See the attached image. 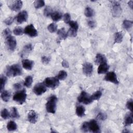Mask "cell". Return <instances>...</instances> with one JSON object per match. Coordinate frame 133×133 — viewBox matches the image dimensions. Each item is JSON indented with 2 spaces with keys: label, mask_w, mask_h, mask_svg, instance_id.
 <instances>
[{
  "label": "cell",
  "mask_w": 133,
  "mask_h": 133,
  "mask_svg": "<svg viewBox=\"0 0 133 133\" xmlns=\"http://www.w3.org/2000/svg\"><path fill=\"white\" fill-rule=\"evenodd\" d=\"M69 24L70 26V29H71L77 31V30L78 29V25L77 22L74 21H71L69 23Z\"/></svg>",
  "instance_id": "f35d334b"
},
{
  "label": "cell",
  "mask_w": 133,
  "mask_h": 133,
  "mask_svg": "<svg viewBox=\"0 0 133 133\" xmlns=\"http://www.w3.org/2000/svg\"><path fill=\"white\" fill-rule=\"evenodd\" d=\"M128 5L131 9H132V8H133V1H129L128 2Z\"/></svg>",
  "instance_id": "816d5d0a"
},
{
  "label": "cell",
  "mask_w": 133,
  "mask_h": 133,
  "mask_svg": "<svg viewBox=\"0 0 133 133\" xmlns=\"http://www.w3.org/2000/svg\"><path fill=\"white\" fill-rule=\"evenodd\" d=\"M103 79L107 82H110L111 83H114L115 84H118V81L117 80V76L115 72H108Z\"/></svg>",
  "instance_id": "30bf717a"
},
{
  "label": "cell",
  "mask_w": 133,
  "mask_h": 133,
  "mask_svg": "<svg viewBox=\"0 0 133 133\" xmlns=\"http://www.w3.org/2000/svg\"><path fill=\"white\" fill-rule=\"evenodd\" d=\"M84 14L87 17L90 18L95 15V11L91 7H87L85 9Z\"/></svg>",
  "instance_id": "4316f807"
},
{
  "label": "cell",
  "mask_w": 133,
  "mask_h": 133,
  "mask_svg": "<svg viewBox=\"0 0 133 133\" xmlns=\"http://www.w3.org/2000/svg\"><path fill=\"white\" fill-rule=\"evenodd\" d=\"M2 34H3V36L4 37H5V38H6L8 36L11 35V31L9 29L6 28L3 30V31L2 32Z\"/></svg>",
  "instance_id": "ee69618b"
},
{
  "label": "cell",
  "mask_w": 133,
  "mask_h": 133,
  "mask_svg": "<svg viewBox=\"0 0 133 133\" xmlns=\"http://www.w3.org/2000/svg\"><path fill=\"white\" fill-rule=\"evenodd\" d=\"M109 69V65L107 63H103L99 65L97 69V72L99 74H104L108 72Z\"/></svg>",
  "instance_id": "d6986e66"
},
{
  "label": "cell",
  "mask_w": 133,
  "mask_h": 133,
  "mask_svg": "<svg viewBox=\"0 0 133 133\" xmlns=\"http://www.w3.org/2000/svg\"><path fill=\"white\" fill-rule=\"evenodd\" d=\"M6 74L9 77H16L22 75V70L19 64H14L7 67Z\"/></svg>",
  "instance_id": "6da1fadb"
},
{
  "label": "cell",
  "mask_w": 133,
  "mask_h": 133,
  "mask_svg": "<svg viewBox=\"0 0 133 133\" xmlns=\"http://www.w3.org/2000/svg\"><path fill=\"white\" fill-rule=\"evenodd\" d=\"M77 100L79 102L85 104H89L93 101L91 95H89L85 91H82L81 92L77 98Z\"/></svg>",
  "instance_id": "5b68a950"
},
{
  "label": "cell",
  "mask_w": 133,
  "mask_h": 133,
  "mask_svg": "<svg viewBox=\"0 0 133 133\" xmlns=\"http://www.w3.org/2000/svg\"><path fill=\"white\" fill-rule=\"evenodd\" d=\"M62 16L61 14L59 11H54L52 12V14L51 15V19H52L53 21L55 22L59 21V20H60L62 18Z\"/></svg>",
  "instance_id": "484cf974"
},
{
  "label": "cell",
  "mask_w": 133,
  "mask_h": 133,
  "mask_svg": "<svg viewBox=\"0 0 133 133\" xmlns=\"http://www.w3.org/2000/svg\"><path fill=\"white\" fill-rule=\"evenodd\" d=\"M57 34L59 36V38L61 40H64L66 39L68 36V32H65L64 28H61L58 30Z\"/></svg>",
  "instance_id": "44dd1931"
},
{
  "label": "cell",
  "mask_w": 133,
  "mask_h": 133,
  "mask_svg": "<svg viewBox=\"0 0 133 133\" xmlns=\"http://www.w3.org/2000/svg\"><path fill=\"white\" fill-rule=\"evenodd\" d=\"M83 72L86 76H90L93 71V65L89 62H85L83 64Z\"/></svg>",
  "instance_id": "4fadbf2b"
},
{
  "label": "cell",
  "mask_w": 133,
  "mask_h": 133,
  "mask_svg": "<svg viewBox=\"0 0 133 133\" xmlns=\"http://www.w3.org/2000/svg\"><path fill=\"white\" fill-rule=\"evenodd\" d=\"M33 4L36 9H38L45 5V2L43 0H37L34 2Z\"/></svg>",
  "instance_id": "836d02e7"
},
{
  "label": "cell",
  "mask_w": 133,
  "mask_h": 133,
  "mask_svg": "<svg viewBox=\"0 0 133 133\" xmlns=\"http://www.w3.org/2000/svg\"><path fill=\"white\" fill-rule=\"evenodd\" d=\"M132 104H133V101L132 99L129 100L126 103L127 108L129 109L131 112H132Z\"/></svg>",
  "instance_id": "f6af8a7d"
},
{
  "label": "cell",
  "mask_w": 133,
  "mask_h": 133,
  "mask_svg": "<svg viewBox=\"0 0 133 133\" xmlns=\"http://www.w3.org/2000/svg\"><path fill=\"white\" fill-rule=\"evenodd\" d=\"M47 29L50 33H54L57 30V25L55 23H51L48 25Z\"/></svg>",
  "instance_id": "e575fe53"
},
{
  "label": "cell",
  "mask_w": 133,
  "mask_h": 133,
  "mask_svg": "<svg viewBox=\"0 0 133 133\" xmlns=\"http://www.w3.org/2000/svg\"><path fill=\"white\" fill-rule=\"evenodd\" d=\"M88 25L91 29H94L96 26V23L94 20H89L88 21Z\"/></svg>",
  "instance_id": "c3c4849f"
},
{
  "label": "cell",
  "mask_w": 133,
  "mask_h": 133,
  "mask_svg": "<svg viewBox=\"0 0 133 133\" xmlns=\"http://www.w3.org/2000/svg\"><path fill=\"white\" fill-rule=\"evenodd\" d=\"M21 87H22V85H21V83H16L15 84H14V88L16 90H19L21 89Z\"/></svg>",
  "instance_id": "681fc988"
},
{
  "label": "cell",
  "mask_w": 133,
  "mask_h": 133,
  "mask_svg": "<svg viewBox=\"0 0 133 133\" xmlns=\"http://www.w3.org/2000/svg\"><path fill=\"white\" fill-rule=\"evenodd\" d=\"M13 33L17 36L22 35L24 33V30L20 26H16L13 30Z\"/></svg>",
  "instance_id": "1f68e13d"
},
{
  "label": "cell",
  "mask_w": 133,
  "mask_h": 133,
  "mask_svg": "<svg viewBox=\"0 0 133 133\" xmlns=\"http://www.w3.org/2000/svg\"><path fill=\"white\" fill-rule=\"evenodd\" d=\"M1 117L4 119H8L10 115L9 114V112L6 109H4L2 110V111H1Z\"/></svg>",
  "instance_id": "74e56055"
},
{
  "label": "cell",
  "mask_w": 133,
  "mask_h": 133,
  "mask_svg": "<svg viewBox=\"0 0 133 133\" xmlns=\"http://www.w3.org/2000/svg\"><path fill=\"white\" fill-rule=\"evenodd\" d=\"M85 109L83 105H78L76 109V114L79 117H83L85 115Z\"/></svg>",
  "instance_id": "7402d4cb"
},
{
  "label": "cell",
  "mask_w": 133,
  "mask_h": 133,
  "mask_svg": "<svg viewBox=\"0 0 133 133\" xmlns=\"http://www.w3.org/2000/svg\"><path fill=\"white\" fill-rule=\"evenodd\" d=\"M62 66L63 67V68H68L69 67V63L68 62V61H66V60H63L62 61Z\"/></svg>",
  "instance_id": "f907efd6"
},
{
  "label": "cell",
  "mask_w": 133,
  "mask_h": 133,
  "mask_svg": "<svg viewBox=\"0 0 133 133\" xmlns=\"http://www.w3.org/2000/svg\"><path fill=\"white\" fill-rule=\"evenodd\" d=\"M24 33H25V34L32 37H36L38 35V33L36 29L32 24L28 25L24 28Z\"/></svg>",
  "instance_id": "9c48e42d"
},
{
  "label": "cell",
  "mask_w": 133,
  "mask_h": 133,
  "mask_svg": "<svg viewBox=\"0 0 133 133\" xmlns=\"http://www.w3.org/2000/svg\"><path fill=\"white\" fill-rule=\"evenodd\" d=\"M133 123V116L132 113L131 112H128L125 117H124V124L125 126H128L131 125Z\"/></svg>",
  "instance_id": "e0dca14e"
},
{
  "label": "cell",
  "mask_w": 133,
  "mask_h": 133,
  "mask_svg": "<svg viewBox=\"0 0 133 133\" xmlns=\"http://www.w3.org/2000/svg\"><path fill=\"white\" fill-rule=\"evenodd\" d=\"M123 25L126 30H129L132 26V21L128 20H125L123 22Z\"/></svg>",
  "instance_id": "f546056e"
},
{
  "label": "cell",
  "mask_w": 133,
  "mask_h": 133,
  "mask_svg": "<svg viewBox=\"0 0 133 133\" xmlns=\"http://www.w3.org/2000/svg\"><path fill=\"white\" fill-rule=\"evenodd\" d=\"M7 129L10 131H15L17 129V125L14 121H10L7 124Z\"/></svg>",
  "instance_id": "cb8c5ba5"
},
{
  "label": "cell",
  "mask_w": 133,
  "mask_h": 133,
  "mask_svg": "<svg viewBox=\"0 0 133 133\" xmlns=\"http://www.w3.org/2000/svg\"><path fill=\"white\" fill-rule=\"evenodd\" d=\"M68 35L72 36V37H75L77 35V31H75L74 30L69 29V30L68 32Z\"/></svg>",
  "instance_id": "7dc6e473"
},
{
  "label": "cell",
  "mask_w": 133,
  "mask_h": 133,
  "mask_svg": "<svg viewBox=\"0 0 133 133\" xmlns=\"http://www.w3.org/2000/svg\"><path fill=\"white\" fill-rule=\"evenodd\" d=\"M112 4V14L114 17H119L122 12V8L119 3L116 1H111Z\"/></svg>",
  "instance_id": "52a82bcc"
},
{
  "label": "cell",
  "mask_w": 133,
  "mask_h": 133,
  "mask_svg": "<svg viewBox=\"0 0 133 133\" xmlns=\"http://www.w3.org/2000/svg\"><path fill=\"white\" fill-rule=\"evenodd\" d=\"M81 129L84 132L88 131H89V123L87 122H84L82 125Z\"/></svg>",
  "instance_id": "b9f144b4"
},
{
  "label": "cell",
  "mask_w": 133,
  "mask_h": 133,
  "mask_svg": "<svg viewBox=\"0 0 133 133\" xmlns=\"http://www.w3.org/2000/svg\"><path fill=\"white\" fill-rule=\"evenodd\" d=\"M107 58L104 55L101 54H97L95 60V62L96 64H100L103 63H107Z\"/></svg>",
  "instance_id": "ac0fdd59"
},
{
  "label": "cell",
  "mask_w": 133,
  "mask_h": 133,
  "mask_svg": "<svg viewBox=\"0 0 133 133\" xmlns=\"http://www.w3.org/2000/svg\"><path fill=\"white\" fill-rule=\"evenodd\" d=\"M41 61L44 64H47L50 61V58L47 56H43L41 58Z\"/></svg>",
  "instance_id": "7bdbcfd3"
},
{
  "label": "cell",
  "mask_w": 133,
  "mask_h": 133,
  "mask_svg": "<svg viewBox=\"0 0 133 133\" xmlns=\"http://www.w3.org/2000/svg\"><path fill=\"white\" fill-rule=\"evenodd\" d=\"M10 116L13 118H18L19 117V114L17 109L16 107L11 108Z\"/></svg>",
  "instance_id": "4dcf8cb0"
},
{
  "label": "cell",
  "mask_w": 133,
  "mask_h": 133,
  "mask_svg": "<svg viewBox=\"0 0 133 133\" xmlns=\"http://www.w3.org/2000/svg\"><path fill=\"white\" fill-rule=\"evenodd\" d=\"M33 82V77L32 76L29 75L26 77L25 78V81L24 82V85L26 87H30L32 85Z\"/></svg>",
  "instance_id": "83f0119b"
},
{
  "label": "cell",
  "mask_w": 133,
  "mask_h": 133,
  "mask_svg": "<svg viewBox=\"0 0 133 133\" xmlns=\"http://www.w3.org/2000/svg\"><path fill=\"white\" fill-rule=\"evenodd\" d=\"M63 21L65 23H68L71 21V16L69 13H65L63 16Z\"/></svg>",
  "instance_id": "60d3db41"
},
{
  "label": "cell",
  "mask_w": 133,
  "mask_h": 133,
  "mask_svg": "<svg viewBox=\"0 0 133 133\" xmlns=\"http://www.w3.org/2000/svg\"><path fill=\"white\" fill-rule=\"evenodd\" d=\"M97 119L101 121H104L107 118V115L105 113L103 112H99L98 115H97Z\"/></svg>",
  "instance_id": "ab89813d"
},
{
  "label": "cell",
  "mask_w": 133,
  "mask_h": 133,
  "mask_svg": "<svg viewBox=\"0 0 133 133\" xmlns=\"http://www.w3.org/2000/svg\"><path fill=\"white\" fill-rule=\"evenodd\" d=\"M32 47L31 44H29L25 45L21 52V57H24L28 56L30 54V52L32 51Z\"/></svg>",
  "instance_id": "ffe728a7"
},
{
  "label": "cell",
  "mask_w": 133,
  "mask_h": 133,
  "mask_svg": "<svg viewBox=\"0 0 133 133\" xmlns=\"http://www.w3.org/2000/svg\"><path fill=\"white\" fill-rule=\"evenodd\" d=\"M53 11L52 8L50 6H46L44 10V15L46 17H49L51 16V14H52Z\"/></svg>",
  "instance_id": "8d00e7d4"
},
{
  "label": "cell",
  "mask_w": 133,
  "mask_h": 133,
  "mask_svg": "<svg viewBox=\"0 0 133 133\" xmlns=\"http://www.w3.org/2000/svg\"><path fill=\"white\" fill-rule=\"evenodd\" d=\"M1 86H0V91L2 92L3 91L4 87L5 86L6 83L7 82V77L4 75H2L1 76Z\"/></svg>",
  "instance_id": "d590c367"
},
{
  "label": "cell",
  "mask_w": 133,
  "mask_h": 133,
  "mask_svg": "<svg viewBox=\"0 0 133 133\" xmlns=\"http://www.w3.org/2000/svg\"><path fill=\"white\" fill-rule=\"evenodd\" d=\"M21 62L23 68L26 70H31L34 66V62L29 59H24Z\"/></svg>",
  "instance_id": "9a60e30c"
},
{
  "label": "cell",
  "mask_w": 133,
  "mask_h": 133,
  "mask_svg": "<svg viewBox=\"0 0 133 133\" xmlns=\"http://www.w3.org/2000/svg\"><path fill=\"white\" fill-rule=\"evenodd\" d=\"M14 19L12 17H9L7 18H6L5 20H4V23L7 25H10V24H11L12 23V22H14Z\"/></svg>",
  "instance_id": "bcb514c9"
},
{
  "label": "cell",
  "mask_w": 133,
  "mask_h": 133,
  "mask_svg": "<svg viewBox=\"0 0 133 133\" xmlns=\"http://www.w3.org/2000/svg\"><path fill=\"white\" fill-rule=\"evenodd\" d=\"M1 97L2 99L5 102H8L10 97V94L9 91L3 90L1 92Z\"/></svg>",
  "instance_id": "603a6c76"
},
{
  "label": "cell",
  "mask_w": 133,
  "mask_h": 133,
  "mask_svg": "<svg viewBox=\"0 0 133 133\" xmlns=\"http://www.w3.org/2000/svg\"><path fill=\"white\" fill-rule=\"evenodd\" d=\"M37 114L34 110H31L28 114V119L32 124H35L37 122Z\"/></svg>",
  "instance_id": "2e32d148"
},
{
  "label": "cell",
  "mask_w": 133,
  "mask_h": 133,
  "mask_svg": "<svg viewBox=\"0 0 133 133\" xmlns=\"http://www.w3.org/2000/svg\"><path fill=\"white\" fill-rule=\"evenodd\" d=\"M89 131L94 133L100 132V127L95 119H91L89 122Z\"/></svg>",
  "instance_id": "8fae6325"
},
{
  "label": "cell",
  "mask_w": 133,
  "mask_h": 133,
  "mask_svg": "<svg viewBox=\"0 0 133 133\" xmlns=\"http://www.w3.org/2000/svg\"><path fill=\"white\" fill-rule=\"evenodd\" d=\"M67 77V73L64 70H61L58 73L56 77L59 80H64Z\"/></svg>",
  "instance_id": "f1b7e54d"
},
{
  "label": "cell",
  "mask_w": 133,
  "mask_h": 133,
  "mask_svg": "<svg viewBox=\"0 0 133 133\" xmlns=\"http://www.w3.org/2000/svg\"><path fill=\"white\" fill-rule=\"evenodd\" d=\"M22 2L21 1H15L9 5V7L10 9L15 11H18L20 10L22 6Z\"/></svg>",
  "instance_id": "5bb4252c"
},
{
  "label": "cell",
  "mask_w": 133,
  "mask_h": 133,
  "mask_svg": "<svg viewBox=\"0 0 133 133\" xmlns=\"http://www.w3.org/2000/svg\"><path fill=\"white\" fill-rule=\"evenodd\" d=\"M57 101L58 99L55 95H52L48 98L46 103V109L48 113L52 114L55 113Z\"/></svg>",
  "instance_id": "7a4b0ae2"
},
{
  "label": "cell",
  "mask_w": 133,
  "mask_h": 133,
  "mask_svg": "<svg viewBox=\"0 0 133 133\" xmlns=\"http://www.w3.org/2000/svg\"><path fill=\"white\" fill-rule=\"evenodd\" d=\"M26 98V93L25 89L16 92L13 96V100L19 104H22L25 102Z\"/></svg>",
  "instance_id": "3957f363"
},
{
  "label": "cell",
  "mask_w": 133,
  "mask_h": 133,
  "mask_svg": "<svg viewBox=\"0 0 133 133\" xmlns=\"http://www.w3.org/2000/svg\"><path fill=\"white\" fill-rule=\"evenodd\" d=\"M123 38V34L122 31L117 32L115 34L114 36V41L115 43H120L122 42Z\"/></svg>",
  "instance_id": "d4e9b609"
},
{
  "label": "cell",
  "mask_w": 133,
  "mask_h": 133,
  "mask_svg": "<svg viewBox=\"0 0 133 133\" xmlns=\"http://www.w3.org/2000/svg\"><path fill=\"white\" fill-rule=\"evenodd\" d=\"M47 90L46 86L43 83H39L36 84L33 89V92L37 96H40L45 93Z\"/></svg>",
  "instance_id": "ba28073f"
},
{
  "label": "cell",
  "mask_w": 133,
  "mask_h": 133,
  "mask_svg": "<svg viewBox=\"0 0 133 133\" xmlns=\"http://www.w3.org/2000/svg\"><path fill=\"white\" fill-rule=\"evenodd\" d=\"M5 44L8 49L13 51L16 48L17 41L15 37L10 35L5 38Z\"/></svg>",
  "instance_id": "8992f818"
},
{
  "label": "cell",
  "mask_w": 133,
  "mask_h": 133,
  "mask_svg": "<svg viewBox=\"0 0 133 133\" xmlns=\"http://www.w3.org/2000/svg\"><path fill=\"white\" fill-rule=\"evenodd\" d=\"M102 96V92L101 90H97L91 95V99L93 101L99 100Z\"/></svg>",
  "instance_id": "d6a6232c"
},
{
  "label": "cell",
  "mask_w": 133,
  "mask_h": 133,
  "mask_svg": "<svg viewBox=\"0 0 133 133\" xmlns=\"http://www.w3.org/2000/svg\"><path fill=\"white\" fill-rule=\"evenodd\" d=\"M28 12L25 10H23L19 12L16 17L17 22L19 23H22L24 22H26L28 20Z\"/></svg>",
  "instance_id": "7c38bea8"
},
{
  "label": "cell",
  "mask_w": 133,
  "mask_h": 133,
  "mask_svg": "<svg viewBox=\"0 0 133 133\" xmlns=\"http://www.w3.org/2000/svg\"><path fill=\"white\" fill-rule=\"evenodd\" d=\"M43 83L46 87L54 89L59 86V80L56 77H48L44 79Z\"/></svg>",
  "instance_id": "277c9868"
}]
</instances>
